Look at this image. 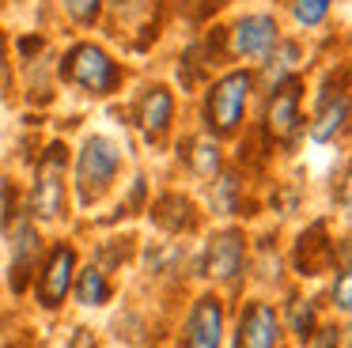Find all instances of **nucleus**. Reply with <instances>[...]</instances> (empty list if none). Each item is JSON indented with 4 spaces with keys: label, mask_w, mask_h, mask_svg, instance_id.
<instances>
[{
    "label": "nucleus",
    "mask_w": 352,
    "mask_h": 348,
    "mask_svg": "<svg viewBox=\"0 0 352 348\" xmlns=\"http://www.w3.org/2000/svg\"><path fill=\"white\" fill-rule=\"evenodd\" d=\"M246 269V235L239 227H223L205 242V257H201V276L216 280V284H231L239 272Z\"/></svg>",
    "instance_id": "obj_6"
},
{
    "label": "nucleus",
    "mask_w": 352,
    "mask_h": 348,
    "mask_svg": "<svg viewBox=\"0 0 352 348\" xmlns=\"http://www.w3.org/2000/svg\"><path fill=\"white\" fill-rule=\"evenodd\" d=\"M288 329L296 333L299 340H311V333L318 329V322H314V303L311 299H292V307H288Z\"/></svg>",
    "instance_id": "obj_20"
},
{
    "label": "nucleus",
    "mask_w": 352,
    "mask_h": 348,
    "mask_svg": "<svg viewBox=\"0 0 352 348\" xmlns=\"http://www.w3.org/2000/svg\"><path fill=\"white\" fill-rule=\"evenodd\" d=\"M333 307L341 310V314H349V307H352V276H349V265H341V269H337V284H333Z\"/></svg>",
    "instance_id": "obj_22"
},
{
    "label": "nucleus",
    "mask_w": 352,
    "mask_h": 348,
    "mask_svg": "<svg viewBox=\"0 0 352 348\" xmlns=\"http://www.w3.org/2000/svg\"><path fill=\"white\" fill-rule=\"evenodd\" d=\"M69 348H95V333L91 329H76V333H72V345Z\"/></svg>",
    "instance_id": "obj_24"
},
{
    "label": "nucleus",
    "mask_w": 352,
    "mask_h": 348,
    "mask_svg": "<svg viewBox=\"0 0 352 348\" xmlns=\"http://www.w3.org/2000/svg\"><path fill=\"white\" fill-rule=\"evenodd\" d=\"M299 61H303L299 42L276 38L273 50L261 53V80H265V87H276V83H284L288 76H299Z\"/></svg>",
    "instance_id": "obj_14"
},
{
    "label": "nucleus",
    "mask_w": 352,
    "mask_h": 348,
    "mask_svg": "<svg viewBox=\"0 0 352 348\" xmlns=\"http://www.w3.org/2000/svg\"><path fill=\"white\" fill-rule=\"evenodd\" d=\"M303 80L299 76H288L284 83L269 87V102H265V133L273 136L276 144L292 148V144L303 136L307 121H303V110H299V98H303Z\"/></svg>",
    "instance_id": "obj_5"
},
{
    "label": "nucleus",
    "mask_w": 352,
    "mask_h": 348,
    "mask_svg": "<svg viewBox=\"0 0 352 348\" xmlns=\"http://www.w3.org/2000/svg\"><path fill=\"white\" fill-rule=\"evenodd\" d=\"M118 171H122V148L102 133L84 136V140H80V151H76V171H72V186H76L80 208L102 201L107 189L114 186Z\"/></svg>",
    "instance_id": "obj_3"
},
{
    "label": "nucleus",
    "mask_w": 352,
    "mask_h": 348,
    "mask_svg": "<svg viewBox=\"0 0 352 348\" xmlns=\"http://www.w3.org/2000/svg\"><path fill=\"white\" fill-rule=\"evenodd\" d=\"M65 166H69V148L61 140L46 144L42 159L34 163L31 208L42 224H54V219L65 216Z\"/></svg>",
    "instance_id": "obj_4"
},
{
    "label": "nucleus",
    "mask_w": 352,
    "mask_h": 348,
    "mask_svg": "<svg viewBox=\"0 0 352 348\" xmlns=\"http://www.w3.org/2000/svg\"><path fill=\"white\" fill-rule=\"evenodd\" d=\"M8 45H4V34H0V80H8Z\"/></svg>",
    "instance_id": "obj_25"
},
{
    "label": "nucleus",
    "mask_w": 352,
    "mask_h": 348,
    "mask_svg": "<svg viewBox=\"0 0 352 348\" xmlns=\"http://www.w3.org/2000/svg\"><path fill=\"white\" fill-rule=\"evenodd\" d=\"M133 121L144 133V140H163L170 133V121H175V91L167 83H148L137 95V106H133Z\"/></svg>",
    "instance_id": "obj_9"
},
{
    "label": "nucleus",
    "mask_w": 352,
    "mask_h": 348,
    "mask_svg": "<svg viewBox=\"0 0 352 348\" xmlns=\"http://www.w3.org/2000/svg\"><path fill=\"white\" fill-rule=\"evenodd\" d=\"M311 345H314V348H337V345H341V329H333V325H322V329L311 333Z\"/></svg>",
    "instance_id": "obj_23"
},
{
    "label": "nucleus",
    "mask_w": 352,
    "mask_h": 348,
    "mask_svg": "<svg viewBox=\"0 0 352 348\" xmlns=\"http://www.w3.org/2000/svg\"><path fill=\"white\" fill-rule=\"evenodd\" d=\"M4 235H8V250H12V287L23 292L27 272H31L34 261H38L42 239H38V231L31 227V216H27V212H16V219L4 224Z\"/></svg>",
    "instance_id": "obj_12"
},
{
    "label": "nucleus",
    "mask_w": 352,
    "mask_h": 348,
    "mask_svg": "<svg viewBox=\"0 0 352 348\" xmlns=\"http://www.w3.org/2000/svg\"><path fill=\"white\" fill-rule=\"evenodd\" d=\"M57 80H65L69 87L84 91V95L107 98L122 87L125 68L118 65L99 42H72L69 50H65L61 65H57Z\"/></svg>",
    "instance_id": "obj_2"
},
{
    "label": "nucleus",
    "mask_w": 352,
    "mask_h": 348,
    "mask_svg": "<svg viewBox=\"0 0 352 348\" xmlns=\"http://www.w3.org/2000/svg\"><path fill=\"white\" fill-rule=\"evenodd\" d=\"M186 166L197 178H216L220 174V140H212L208 133L186 140Z\"/></svg>",
    "instance_id": "obj_15"
},
{
    "label": "nucleus",
    "mask_w": 352,
    "mask_h": 348,
    "mask_svg": "<svg viewBox=\"0 0 352 348\" xmlns=\"http://www.w3.org/2000/svg\"><path fill=\"white\" fill-rule=\"evenodd\" d=\"M254 83H258V72H250V68H228L208 83L201 121H205V133L212 140H228V136L239 133V125L246 121Z\"/></svg>",
    "instance_id": "obj_1"
},
{
    "label": "nucleus",
    "mask_w": 352,
    "mask_h": 348,
    "mask_svg": "<svg viewBox=\"0 0 352 348\" xmlns=\"http://www.w3.org/2000/svg\"><path fill=\"white\" fill-rule=\"evenodd\" d=\"M8 348H19V345H8Z\"/></svg>",
    "instance_id": "obj_26"
},
{
    "label": "nucleus",
    "mask_w": 352,
    "mask_h": 348,
    "mask_svg": "<svg viewBox=\"0 0 352 348\" xmlns=\"http://www.w3.org/2000/svg\"><path fill=\"white\" fill-rule=\"evenodd\" d=\"M72 276H76V250H72L69 242H57L38 269V287H34V295H38L42 307L46 310L61 307L65 295L72 292Z\"/></svg>",
    "instance_id": "obj_8"
},
{
    "label": "nucleus",
    "mask_w": 352,
    "mask_h": 348,
    "mask_svg": "<svg viewBox=\"0 0 352 348\" xmlns=\"http://www.w3.org/2000/svg\"><path fill=\"white\" fill-rule=\"evenodd\" d=\"M61 8L76 27H95L102 15V0H61Z\"/></svg>",
    "instance_id": "obj_21"
},
{
    "label": "nucleus",
    "mask_w": 352,
    "mask_h": 348,
    "mask_svg": "<svg viewBox=\"0 0 352 348\" xmlns=\"http://www.w3.org/2000/svg\"><path fill=\"white\" fill-rule=\"evenodd\" d=\"M155 212H170V216H155V224L163 227V231H190L193 227V204H190V197H182V193H167L160 204H155Z\"/></svg>",
    "instance_id": "obj_17"
},
{
    "label": "nucleus",
    "mask_w": 352,
    "mask_h": 348,
    "mask_svg": "<svg viewBox=\"0 0 352 348\" xmlns=\"http://www.w3.org/2000/svg\"><path fill=\"white\" fill-rule=\"evenodd\" d=\"M276 340H280V318H276L273 303L254 299L239 314L235 348H276Z\"/></svg>",
    "instance_id": "obj_13"
},
{
    "label": "nucleus",
    "mask_w": 352,
    "mask_h": 348,
    "mask_svg": "<svg viewBox=\"0 0 352 348\" xmlns=\"http://www.w3.org/2000/svg\"><path fill=\"white\" fill-rule=\"evenodd\" d=\"M223 345V303L216 295H197L182 325L178 348H220Z\"/></svg>",
    "instance_id": "obj_10"
},
{
    "label": "nucleus",
    "mask_w": 352,
    "mask_h": 348,
    "mask_svg": "<svg viewBox=\"0 0 352 348\" xmlns=\"http://www.w3.org/2000/svg\"><path fill=\"white\" fill-rule=\"evenodd\" d=\"M344 129H349V91L344 83H337L326 87V95H318V106L307 121V136L314 144H333L344 136Z\"/></svg>",
    "instance_id": "obj_11"
},
{
    "label": "nucleus",
    "mask_w": 352,
    "mask_h": 348,
    "mask_svg": "<svg viewBox=\"0 0 352 348\" xmlns=\"http://www.w3.org/2000/svg\"><path fill=\"white\" fill-rule=\"evenodd\" d=\"M72 292H76L80 307H107L110 303V280L102 269L87 265V269H80L76 276H72Z\"/></svg>",
    "instance_id": "obj_16"
},
{
    "label": "nucleus",
    "mask_w": 352,
    "mask_h": 348,
    "mask_svg": "<svg viewBox=\"0 0 352 348\" xmlns=\"http://www.w3.org/2000/svg\"><path fill=\"white\" fill-rule=\"evenodd\" d=\"M276 38H280V23H276V15H269V12H243L228 30L231 57H246V61L269 53Z\"/></svg>",
    "instance_id": "obj_7"
},
{
    "label": "nucleus",
    "mask_w": 352,
    "mask_h": 348,
    "mask_svg": "<svg viewBox=\"0 0 352 348\" xmlns=\"http://www.w3.org/2000/svg\"><path fill=\"white\" fill-rule=\"evenodd\" d=\"M288 12L299 30H318L333 12V0H288Z\"/></svg>",
    "instance_id": "obj_18"
},
{
    "label": "nucleus",
    "mask_w": 352,
    "mask_h": 348,
    "mask_svg": "<svg viewBox=\"0 0 352 348\" xmlns=\"http://www.w3.org/2000/svg\"><path fill=\"white\" fill-rule=\"evenodd\" d=\"M212 212H220V216H235L239 212V182L231 174H220L212 182Z\"/></svg>",
    "instance_id": "obj_19"
}]
</instances>
